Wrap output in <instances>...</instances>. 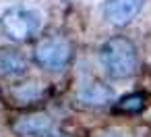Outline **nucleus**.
<instances>
[{
  "label": "nucleus",
  "mask_w": 151,
  "mask_h": 137,
  "mask_svg": "<svg viewBox=\"0 0 151 137\" xmlns=\"http://www.w3.org/2000/svg\"><path fill=\"white\" fill-rule=\"evenodd\" d=\"M101 62L106 73L112 79H128L137 73L139 69V54L134 44L128 38L116 36L110 38L104 46H101Z\"/></svg>",
  "instance_id": "obj_1"
},
{
  "label": "nucleus",
  "mask_w": 151,
  "mask_h": 137,
  "mask_svg": "<svg viewBox=\"0 0 151 137\" xmlns=\"http://www.w3.org/2000/svg\"><path fill=\"white\" fill-rule=\"evenodd\" d=\"M42 29V15L35 9L11 7L0 15V31L11 42H27Z\"/></svg>",
  "instance_id": "obj_2"
},
{
  "label": "nucleus",
  "mask_w": 151,
  "mask_h": 137,
  "mask_svg": "<svg viewBox=\"0 0 151 137\" xmlns=\"http://www.w3.org/2000/svg\"><path fill=\"white\" fill-rule=\"evenodd\" d=\"M70 58H73V46L62 36H48L33 50V60L50 73L64 71Z\"/></svg>",
  "instance_id": "obj_3"
},
{
  "label": "nucleus",
  "mask_w": 151,
  "mask_h": 137,
  "mask_svg": "<svg viewBox=\"0 0 151 137\" xmlns=\"http://www.w3.org/2000/svg\"><path fill=\"white\" fill-rule=\"evenodd\" d=\"M147 0H104L101 15L114 27L128 25L145 7Z\"/></svg>",
  "instance_id": "obj_4"
},
{
  "label": "nucleus",
  "mask_w": 151,
  "mask_h": 137,
  "mask_svg": "<svg viewBox=\"0 0 151 137\" xmlns=\"http://www.w3.org/2000/svg\"><path fill=\"white\" fill-rule=\"evenodd\" d=\"M54 129H56L54 118L50 114H44V112H35V114L21 116L13 125V131L19 137H52L54 135Z\"/></svg>",
  "instance_id": "obj_5"
},
{
  "label": "nucleus",
  "mask_w": 151,
  "mask_h": 137,
  "mask_svg": "<svg viewBox=\"0 0 151 137\" xmlns=\"http://www.w3.org/2000/svg\"><path fill=\"white\" fill-rule=\"evenodd\" d=\"M29 62L27 58L17 50H2L0 52V77L4 79H17L27 75Z\"/></svg>",
  "instance_id": "obj_6"
},
{
  "label": "nucleus",
  "mask_w": 151,
  "mask_h": 137,
  "mask_svg": "<svg viewBox=\"0 0 151 137\" xmlns=\"http://www.w3.org/2000/svg\"><path fill=\"white\" fill-rule=\"evenodd\" d=\"M79 100L87 106H104V104L114 100V89L108 87L106 83L91 81L79 91Z\"/></svg>",
  "instance_id": "obj_7"
},
{
  "label": "nucleus",
  "mask_w": 151,
  "mask_h": 137,
  "mask_svg": "<svg viewBox=\"0 0 151 137\" xmlns=\"http://www.w3.org/2000/svg\"><path fill=\"white\" fill-rule=\"evenodd\" d=\"M143 108H145V96H143V94H130V96H124V98L116 104V110H118V112H126V114L141 112Z\"/></svg>",
  "instance_id": "obj_8"
},
{
  "label": "nucleus",
  "mask_w": 151,
  "mask_h": 137,
  "mask_svg": "<svg viewBox=\"0 0 151 137\" xmlns=\"http://www.w3.org/2000/svg\"><path fill=\"white\" fill-rule=\"evenodd\" d=\"M15 96L21 102H31V100H35V98L42 96V89H40L37 83H25V85H19L15 89Z\"/></svg>",
  "instance_id": "obj_9"
},
{
  "label": "nucleus",
  "mask_w": 151,
  "mask_h": 137,
  "mask_svg": "<svg viewBox=\"0 0 151 137\" xmlns=\"http://www.w3.org/2000/svg\"><path fill=\"white\" fill-rule=\"evenodd\" d=\"M95 137H126V135L122 131H118V129H106V131L95 133Z\"/></svg>",
  "instance_id": "obj_10"
},
{
  "label": "nucleus",
  "mask_w": 151,
  "mask_h": 137,
  "mask_svg": "<svg viewBox=\"0 0 151 137\" xmlns=\"http://www.w3.org/2000/svg\"><path fill=\"white\" fill-rule=\"evenodd\" d=\"M52 137H60V135H56V133H54V135H52Z\"/></svg>",
  "instance_id": "obj_11"
}]
</instances>
